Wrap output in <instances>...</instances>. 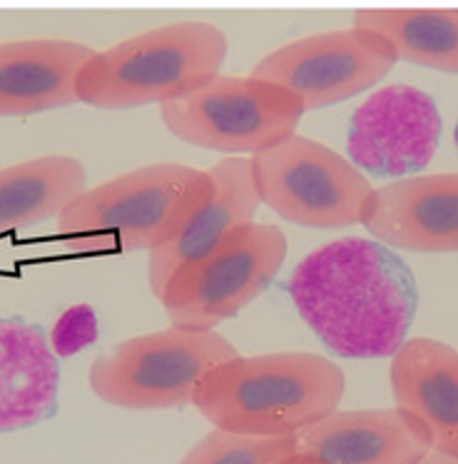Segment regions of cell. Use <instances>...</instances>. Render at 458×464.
Here are the masks:
<instances>
[{"label": "cell", "instance_id": "obj_8", "mask_svg": "<svg viewBox=\"0 0 458 464\" xmlns=\"http://www.w3.org/2000/svg\"><path fill=\"white\" fill-rule=\"evenodd\" d=\"M262 205L301 227L339 230L358 225L374 188L367 175L327 145L294 135L249 158Z\"/></svg>", "mask_w": 458, "mask_h": 464}, {"label": "cell", "instance_id": "obj_1", "mask_svg": "<svg viewBox=\"0 0 458 464\" xmlns=\"http://www.w3.org/2000/svg\"><path fill=\"white\" fill-rule=\"evenodd\" d=\"M289 297L329 354L394 357L416 320V277L386 245L339 237L309 253L289 277Z\"/></svg>", "mask_w": 458, "mask_h": 464}, {"label": "cell", "instance_id": "obj_20", "mask_svg": "<svg viewBox=\"0 0 458 464\" xmlns=\"http://www.w3.org/2000/svg\"><path fill=\"white\" fill-rule=\"evenodd\" d=\"M100 324L92 304L80 303L60 314L50 330V350L55 357H72L98 343Z\"/></svg>", "mask_w": 458, "mask_h": 464}, {"label": "cell", "instance_id": "obj_17", "mask_svg": "<svg viewBox=\"0 0 458 464\" xmlns=\"http://www.w3.org/2000/svg\"><path fill=\"white\" fill-rule=\"evenodd\" d=\"M78 158L43 155L0 170V235L48 220L88 190Z\"/></svg>", "mask_w": 458, "mask_h": 464}, {"label": "cell", "instance_id": "obj_18", "mask_svg": "<svg viewBox=\"0 0 458 464\" xmlns=\"http://www.w3.org/2000/svg\"><path fill=\"white\" fill-rule=\"evenodd\" d=\"M354 28L384 35L398 61L458 75V11H357Z\"/></svg>", "mask_w": 458, "mask_h": 464}, {"label": "cell", "instance_id": "obj_23", "mask_svg": "<svg viewBox=\"0 0 458 464\" xmlns=\"http://www.w3.org/2000/svg\"><path fill=\"white\" fill-rule=\"evenodd\" d=\"M453 142H456V148H458V122H456V130H453Z\"/></svg>", "mask_w": 458, "mask_h": 464}, {"label": "cell", "instance_id": "obj_15", "mask_svg": "<svg viewBox=\"0 0 458 464\" xmlns=\"http://www.w3.org/2000/svg\"><path fill=\"white\" fill-rule=\"evenodd\" d=\"M95 55L90 45L55 38L0 43V118L75 105V78Z\"/></svg>", "mask_w": 458, "mask_h": 464}, {"label": "cell", "instance_id": "obj_6", "mask_svg": "<svg viewBox=\"0 0 458 464\" xmlns=\"http://www.w3.org/2000/svg\"><path fill=\"white\" fill-rule=\"evenodd\" d=\"M284 257L287 235L279 225L257 220L239 225L212 250L182 265L159 303L175 327L209 333L264 293Z\"/></svg>", "mask_w": 458, "mask_h": 464}, {"label": "cell", "instance_id": "obj_3", "mask_svg": "<svg viewBox=\"0 0 458 464\" xmlns=\"http://www.w3.org/2000/svg\"><path fill=\"white\" fill-rule=\"evenodd\" d=\"M215 195L212 175L155 162L90 188L58 215V237L82 253L157 250Z\"/></svg>", "mask_w": 458, "mask_h": 464}, {"label": "cell", "instance_id": "obj_13", "mask_svg": "<svg viewBox=\"0 0 458 464\" xmlns=\"http://www.w3.org/2000/svg\"><path fill=\"white\" fill-rule=\"evenodd\" d=\"M398 410L426 427L434 452L458 457V350L431 337H408L391 357Z\"/></svg>", "mask_w": 458, "mask_h": 464}, {"label": "cell", "instance_id": "obj_2", "mask_svg": "<svg viewBox=\"0 0 458 464\" xmlns=\"http://www.w3.org/2000/svg\"><path fill=\"white\" fill-rule=\"evenodd\" d=\"M344 390V370L321 354H239L202 377L192 404L224 432L281 437L337 412Z\"/></svg>", "mask_w": 458, "mask_h": 464}, {"label": "cell", "instance_id": "obj_19", "mask_svg": "<svg viewBox=\"0 0 458 464\" xmlns=\"http://www.w3.org/2000/svg\"><path fill=\"white\" fill-rule=\"evenodd\" d=\"M297 452V434L249 437L212 430L189 450L179 464H279Z\"/></svg>", "mask_w": 458, "mask_h": 464}, {"label": "cell", "instance_id": "obj_4", "mask_svg": "<svg viewBox=\"0 0 458 464\" xmlns=\"http://www.w3.org/2000/svg\"><path fill=\"white\" fill-rule=\"evenodd\" d=\"M227 35L202 21L172 23L95 51L75 78L78 101L100 111L165 105L207 85L227 58Z\"/></svg>", "mask_w": 458, "mask_h": 464}, {"label": "cell", "instance_id": "obj_12", "mask_svg": "<svg viewBox=\"0 0 458 464\" xmlns=\"http://www.w3.org/2000/svg\"><path fill=\"white\" fill-rule=\"evenodd\" d=\"M297 452L324 464H418L434 444L426 427L398 407L337 410L297 432Z\"/></svg>", "mask_w": 458, "mask_h": 464}, {"label": "cell", "instance_id": "obj_16", "mask_svg": "<svg viewBox=\"0 0 458 464\" xmlns=\"http://www.w3.org/2000/svg\"><path fill=\"white\" fill-rule=\"evenodd\" d=\"M209 175L215 182L212 200L169 243L149 253L148 283L157 300H162L169 277L182 265L212 250L229 232L237 230L239 225L254 222V215L262 205L252 180L249 158H227L217 162Z\"/></svg>", "mask_w": 458, "mask_h": 464}, {"label": "cell", "instance_id": "obj_9", "mask_svg": "<svg viewBox=\"0 0 458 464\" xmlns=\"http://www.w3.org/2000/svg\"><path fill=\"white\" fill-rule=\"evenodd\" d=\"M396 63V51L384 35L351 25L281 45L254 65L252 78L291 91L304 111H319L368 91Z\"/></svg>", "mask_w": 458, "mask_h": 464}, {"label": "cell", "instance_id": "obj_5", "mask_svg": "<svg viewBox=\"0 0 458 464\" xmlns=\"http://www.w3.org/2000/svg\"><path fill=\"white\" fill-rule=\"evenodd\" d=\"M239 357L224 334L167 327L119 343L90 364V390L122 410H179L202 377Z\"/></svg>", "mask_w": 458, "mask_h": 464}, {"label": "cell", "instance_id": "obj_21", "mask_svg": "<svg viewBox=\"0 0 458 464\" xmlns=\"http://www.w3.org/2000/svg\"><path fill=\"white\" fill-rule=\"evenodd\" d=\"M418 464H458V457H448L441 452H428Z\"/></svg>", "mask_w": 458, "mask_h": 464}, {"label": "cell", "instance_id": "obj_10", "mask_svg": "<svg viewBox=\"0 0 458 464\" xmlns=\"http://www.w3.org/2000/svg\"><path fill=\"white\" fill-rule=\"evenodd\" d=\"M441 140V112L421 88L386 85L348 118V162L378 180H404L434 160Z\"/></svg>", "mask_w": 458, "mask_h": 464}, {"label": "cell", "instance_id": "obj_11", "mask_svg": "<svg viewBox=\"0 0 458 464\" xmlns=\"http://www.w3.org/2000/svg\"><path fill=\"white\" fill-rule=\"evenodd\" d=\"M361 225L388 250L458 253V172L381 185L364 205Z\"/></svg>", "mask_w": 458, "mask_h": 464}, {"label": "cell", "instance_id": "obj_7", "mask_svg": "<svg viewBox=\"0 0 458 464\" xmlns=\"http://www.w3.org/2000/svg\"><path fill=\"white\" fill-rule=\"evenodd\" d=\"M304 112L299 95L252 75H215L185 98L159 105L175 138L227 155H257L287 142Z\"/></svg>", "mask_w": 458, "mask_h": 464}, {"label": "cell", "instance_id": "obj_22", "mask_svg": "<svg viewBox=\"0 0 458 464\" xmlns=\"http://www.w3.org/2000/svg\"><path fill=\"white\" fill-rule=\"evenodd\" d=\"M279 464H324V462H319L317 457H311V454L294 452V454H289L287 459H284V462H279Z\"/></svg>", "mask_w": 458, "mask_h": 464}, {"label": "cell", "instance_id": "obj_14", "mask_svg": "<svg viewBox=\"0 0 458 464\" xmlns=\"http://www.w3.org/2000/svg\"><path fill=\"white\" fill-rule=\"evenodd\" d=\"M60 364L45 330L0 317V434L20 432L58 414Z\"/></svg>", "mask_w": 458, "mask_h": 464}]
</instances>
